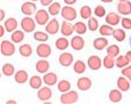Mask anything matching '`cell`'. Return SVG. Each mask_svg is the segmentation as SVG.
I'll return each mask as SVG.
<instances>
[{
    "mask_svg": "<svg viewBox=\"0 0 131 104\" xmlns=\"http://www.w3.org/2000/svg\"><path fill=\"white\" fill-rule=\"evenodd\" d=\"M0 52L4 56H12L16 52L15 43L10 40H3L0 44Z\"/></svg>",
    "mask_w": 131,
    "mask_h": 104,
    "instance_id": "obj_1",
    "label": "cell"
},
{
    "mask_svg": "<svg viewBox=\"0 0 131 104\" xmlns=\"http://www.w3.org/2000/svg\"><path fill=\"white\" fill-rule=\"evenodd\" d=\"M79 95L75 90H70L68 92L62 93L60 96V102L62 104H74L77 102Z\"/></svg>",
    "mask_w": 131,
    "mask_h": 104,
    "instance_id": "obj_2",
    "label": "cell"
},
{
    "mask_svg": "<svg viewBox=\"0 0 131 104\" xmlns=\"http://www.w3.org/2000/svg\"><path fill=\"white\" fill-rule=\"evenodd\" d=\"M20 26L25 33H31L36 30L37 22L35 18H32L30 16H26L20 22Z\"/></svg>",
    "mask_w": 131,
    "mask_h": 104,
    "instance_id": "obj_3",
    "label": "cell"
},
{
    "mask_svg": "<svg viewBox=\"0 0 131 104\" xmlns=\"http://www.w3.org/2000/svg\"><path fill=\"white\" fill-rule=\"evenodd\" d=\"M61 16L64 19L67 21H74L77 19V10L72 7V5H64L63 7H62L61 10Z\"/></svg>",
    "mask_w": 131,
    "mask_h": 104,
    "instance_id": "obj_4",
    "label": "cell"
},
{
    "mask_svg": "<svg viewBox=\"0 0 131 104\" xmlns=\"http://www.w3.org/2000/svg\"><path fill=\"white\" fill-rule=\"evenodd\" d=\"M50 13L46 10L41 9V10H37V12L35 13V20L37 22V24L40 26L46 25L50 21Z\"/></svg>",
    "mask_w": 131,
    "mask_h": 104,
    "instance_id": "obj_5",
    "label": "cell"
},
{
    "mask_svg": "<svg viewBox=\"0 0 131 104\" xmlns=\"http://www.w3.org/2000/svg\"><path fill=\"white\" fill-rule=\"evenodd\" d=\"M36 53L37 56H39L40 58H48L50 56L52 53L51 47L49 45L48 43H41L39 45H37L36 49Z\"/></svg>",
    "mask_w": 131,
    "mask_h": 104,
    "instance_id": "obj_6",
    "label": "cell"
},
{
    "mask_svg": "<svg viewBox=\"0 0 131 104\" xmlns=\"http://www.w3.org/2000/svg\"><path fill=\"white\" fill-rule=\"evenodd\" d=\"M87 65L88 67L93 71H96L100 70L103 66V61L100 58V56L96 55H92L88 58L87 60Z\"/></svg>",
    "mask_w": 131,
    "mask_h": 104,
    "instance_id": "obj_7",
    "label": "cell"
},
{
    "mask_svg": "<svg viewBox=\"0 0 131 104\" xmlns=\"http://www.w3.org/2000/svg\"><path fill=\"white\" fill-rule=\"evenodd\" d=\"M21 12L25 16H31L37 12V5L34 2L32 1H26L21 5Z\"/></svg>",
    "mask_w": 131,
    "mask_h": 104,
    "instance_id": "obj_8",
    "label": "cell"
},
{
    "mask_svg": "<svg viewBox=\"0 0 131 104\" xmlns=\"http://www.w3.org/2000/svg\"><path fill=\"white\" fill-rule=\"evenodd\" d=\"M70 46L75 51H80L85 46V40L81 35H75L70 40Z\"/></svg>",
    "mask_w": 131,
    "mask_h": 104,
    "instance_id": "obj_9",
    "label": "cell"
},
{
    "mask_svg": "<svg viewBox=\"0 0 131 104\" xmlns=\"http://www.w3.org/2000/svg\"><path fill=\"white\" fill-rule=\"evenodd\" d=\"M117 12L123 16H128L131 14V2L129 0L120 1L116 6Z\"/></svg>",
    "mask_w": 131,
    "mask_h": 104,
    "instance_id": "obj_10",
    "label": "cell"
},
{
    "mask_svg": "<svg viewBox=\"0 0 131 104\" xmlns=\"http://www.w3.org/2000/svg\"><path fill=\"white\" fill-rule=\"evenodd\" d=\"M52 97V90L50 88V86L47 87H41L39 89H37V98L41 101H50Z\"/></svg>",
    "mask_w": 131,
    "mask_h": 104,
    "instance_id": "obj_11",
    "label": "cell"
},
{
    "mask_svg": "<svg viewBox=\"0 0 131 104\" xmlns=\"http://www.w3.org/2000/svg\"><path fill=\"white\" fill-rule=\"evenodd\" d=\"M60 28H61V25L58 20L57 18H52L45 25V31L49 35H56L60 30Z\"/></svg>",
    "mask_w": 131,
    "mask_h": 104,
    "instance_id": "obj_12",
    "label": "cell"
},
{
    "mask_svg": "<svg viewBox=\"0 0 131 104\" xmlns=\"http://www.w3.org/2000/svg\"><path fill=\"white\" fill-rule=\"evenodd\" d=\"M58 62L63 67H70L74 62V56L70 52H63L58 57Z\"/></svg>",
    "mask_w": 131,
    "mask_h": 104,
    "instance_id": "obj_13",
    "label": "cell"
},
{
    "mask_svg": "<svg viewBox=\"0 0 131 104\" xmlns=\"http://www.w3.org/2000/svg\"><path fill=\"white\" fill-rule=\"evenodd\" d=\"M77 87L81 91H87L92 87V81L90 78L86 76H82L77 79Z\"/></svg>",
    "mask_w": 131,
    "mask_h": 104,
    "instance_id": "obj_14",
    "label": "cell"
},
{
    "mask_svg": "<svg viewBox=\"0 0 131 104\" xmlns=\"http://www.w3.org/2000/svg\"><path fill=\"white\" fill-rule=\"evenodd\" d=\"M60 31L63 37H70L75 32L74 24H72L70 21L63 20V22L61 24V28H60Z\"/></svg>",
    "mask_w": 131,
    "mask_h": 104,
    "instance_id": "obj_15",
    "label": "cell"
},
{
    "mask_svg": "<svg viewBox=\"0 0 131 104\" xmlns=\"http://www.w3.org/2000/svg\"><path fill=\"white\" fill-rule=\"evenodd\" d=\"M43 80L45 85L50 86V87H53L58 83V77L57 75L54 72H47L43 74Z\"/></svg>",
    "mask_w": 131,
    "mask_h": 104,
    "instance_id": "obj_16",
    "label": "cell"
},
{
    "mask_svg": "<svg viewBox=\"0 0 131 104\" xmlns=\"http://www.w3.org/2000/svg\"><path fill=\"white\" fill-rule=\"evenodd\" d=\"M121 15L118 12H110L105 16L106 24L111 26H116L121 23Z\"/></svg>",
    "mask_w": 131,
    "mask_h": 104,
    "instance_id": "obj_17",
    "label": "cell"
},
{
    "mask_svg": "<svg viewBox=\"0 0 131 104\" xmlns=\"http://www.w3.org/2000/svg\"><path fill=\"white\" fill-rule=\"evenodd\" d=\"M50 67V64L49 63V61L46 60L45 58H43L41 60L37 61L36 63V65H35V68H36V70L37 73L39 74H45L49 71Z\"/></svg>",
    "mask_w": 131,
    "mask_h": 104,
    "instance_id": "obj_18",
    "label": "cell"
},
{
    "mask_svg": "<svg viewBox=\"0 0 131 104\" xmlns=\"http://www.w3.org/2000/svg\"><path fill=\"white\" fill-rule=\"evenodd\" d=\"M130 83H131L129 82V80H128V78H127V77L124 76H119L116 81L117 88H119V89L123 92H127L128 90H129Z\"/></svg>",
    "mask_w": 131,
    "mask_h": 104,
    "instance_id": "obj_19",
    "label": "cell"
},
{
    "mask_svg": "<svg viewBox=\"0 0 131 104\" xmlns=\"http://www.w3.org/2000/svg\"><path fill=\"white\" fill-rule=\"evenodd\" d=\"M108 46V40L107 38H105V37H97L93 41V47L96 50H103L104 49H106Z\"/></svg>",
    "mask_w": 131,
    "mask_h": 104,
    "instance_id": "obj_20",
    "label": "cell"
},
{
    "mask_svg": "<svg viewBox=\"0 0 131 104\" xmlns=\"http://www.w3.org/2000/svg\"><path fill=\"white\" fill-rule=\"evenodd\" d=\"M108 99L112 103H119L123 100V91L119 88H113L108 93Z\"/></svg>",
    "mask_w": 131,
    "mask_h": 104,
    "instance_id": "obj_21",
    "label": "cell"
},
{
    "mask_svg": "<svg viewBox=\"0 0 131 104\" xmlns=\"http://www.w3.org/2000/svg\"><path fill=\"white\" fill-rule=\"evenodd\" d=\"M14 80L17 83L24 84L29 81V75L28 72L24 70H19L16 71L14 74Z\"/></svg>",
    "mask_w": 131,
    "mask_h": 104,
    "instance_id": "obj_22",
    "label": "cell"
},
{
    "mask_svg": "<svg viewBox=\"0 0 131 104\" xmlns=\"http://www.w3.org/2000/svg\"><path fill=\"white\" fill-rule=\"evenodd\" d=\"M4 26L5 28L6 31L9 33H12L17 30V26H18V23H17V19L15 17H9L8 19L4 21Z\"/></svg>",
    "mask_w": 131,
    "mask_h": 104,
    "instance_id": "obj_23",
    "label": "cell"
},
{
    "mask_svg": "<svg viewBox=\"0 0 131 104\" xmlns=\"http://www.w3.org/2000/svg\"><path fill=\"white\" fill-rule=\"evenodd\" d=\"M43 78L40 76H37V75L32 76L29 79V84H30V88H33V89H39L42 87V85H43Z\"/></svg>",
    "mask_w": 131,
    "mask_h": 104,
    "instance_id": "obj_24",
    "label": "cell"
},
{
    "mask_svg": "<svg viewBox=\"0 0 131 104\" xmlns=\"http://www.w3.org/2000/svg\"><path fill=\"white\" fill-rule=\"evenodd\" d=\"M70 45V41L68 40V38H66V37H62L57 38L56 42H55V46L58 50L63 51V50H67L69 46Z\"/></svg>",
    "mask_w": 131,
    "mask_h": 104,
    "instance_id": "obj_25",
    "label": "cell"
},
{
    "mask_svg": "<svg viewBox=\"0 0 131 104\" xmlns=\"http://www.w3.org/2000/svg\"><path fill=\"white\" fill-rule=\"evenodd\" d=\"M18 52L23 57H30L33 53V49L29 43H24L19 46Z\"/></svg>",
    "mask_w": 131,
    "mask_h": 104,
    "instance_id": "obj_26",
    "label": "cell"
},
{
    "mask_svg": "<svg viewBox=\"0 0 131 104\" xmlns=\"http://www.w3.org/2000/svg\"><path fill=\"white\" fill-rule=\"evenodd\" d=\"M130 62L129 59L128 58V56L126 55H121V56L115 57V67H117L118 68H123L126 66L129 65Z\"/></svg>",
    "mask_w": 131,
    "mask_h": 104,
    "instance_id": "obj_27",
    "label": "cell"
},
{
    "mask_svg": "<svg viewBox=\"0 0 131 104\" xmlns=\"http://www.w3.org/2000/svg\"><path fill=\"white\" fill-rule=\"evenodd\" d=\"M87 66L88 65H86V63L83 60H77L73 64V70L77 74L82 75L86 71Z\"/></svg>",
    "mask_w": 131,
    "mask_h": 104,
    "instance_id": "obj_28",
    "label": "cell"
},
{
    "mask_svg": "<svg viewBox=\"0 0 131 104\" xmlns=\"http://www.w3.org/2000/svg\"><path fill=\"white\" fill-rule=\"evenodd\" d=\"M98 32L100 33L102 37H110L112 36L113 32H114V28L113 26L110 25V24H106L101 25L98 29Z\"/></svg>",
    "mask_w": 131,
    "mask_h": 104,
    "instance_id": "obj_29",
    "label": "cell"
},
{
    "mask_svg": "<svg viewBox=\"0 0 131 104\" xmlns=\"http://www.w3.org/2000/svg\"><path fill=\"white\" fill-rule=\"evenodd\" d=\"M62 10V5L59 2H53V3L50 4V5L48 6V11L50 13V16H57L58 15L60 12H61Z\"/></svg>",
    "mask_w": 131,
    "mask_h": 104,
    "instance_id": "obj_30",
    "label": "cell"
},
{
    "mask_svg": "<svg viewBox=\"0 0 131 104\" xmlns=\"http://www.w3.org/2000/svg\"><path fill=\"white\" fill-rule=\"evenodd\" d=\"M2 73H3L4 76H14V74L16 73V70H15L14 65L12 63H4L3 66H2Z\"/></svg>",
    "mask_w": 131,
    "mask_h": 104,
    "instance_id": "obj_31",
    "label": "cell"
},
{
    "mask_svg": "<svg viewBox=\"0 0 131 104\" xmlns=\"http://www.w3.org/2000/svg\"><path fill=\"white\" fill-rule=\"evenodd\" d=\"M24 30H16L15 31L12 33L10 36V40H12L14 43H20L24 41Z\"/></svg>",
    "mask_w": 131,
    "mask_h": 104,
    "instance_id": "obj_32",
    "label": "cell"
},
{
    "mask_svg": "<svg viewBox=\"0 0 131 104\" xmlns=\"http://www.w3.org/2000/svg\"><path fill=\"white\" fill-rule=\"evenodd\" d=\"M103 66L106 70H112L115 66V57L107 55L103 59Z\"/></svg>",
    "mask_w": 131,
    "mask_h": 104,
    "instance_id": "obj_33",
    "label": "cell"
},
{
    "mask_svg": "<svg viewBox=\"0 0 131 104\" xmlns=\"http://www.w3.org/2000/svg\"><path fill=\"white\" fill-rule=\"evenodd\" d=\"M57 90L61 93H65L70 90L71 88V83L68 80H61L57 83Z\"/></svg>",
    "mask_w": 131,
    "mask_h": 104,
    "instance_id": "obj_34",
    "label": "cell"
},
{
    "mask_svg": "<svg viewBox=\"0 0 131 104\" xmlns=\"http://www.w3.org/2000/svg\"><path fill=\"white\" fill-rule=\"evenodd\" d=\"M80 17L84 20H88L92 17V9L89 5H83L80 9Z\"/></svg>",
    "mask_w": 131,
    "mask_h": 104,
    "instance_id": "obj_35",
    "label": "cell"
},
{
    "mask_svg": "<svg viewBox=\"0 0 131 104\" xmlns=\"http://www.w3.org/2000/svg\"><path fill=\"white\" fill-rule=\"evenodd\" d=\"M112 36L117 42H123L127 37V34H126V31L124 30V29L119 28L114 30Z\"/></svg>",
    "mask_w": 131,
    "mask_h": 104,
    "instance_id": "obj_36",
    "label": "cell"
},
{
    "mask_svg": "<svg viewBox=\"0 0 131 104\" xmlns=\"http://www.w3.org/2000/svg\"><path fill=\"white\" fill-rule=\"evenodd\" d=\"M74 29H75V32L78 35H84L88 30V26L87 24L83 22H77L75 24H74Z\"/></svg>",
    "mask_w": 131,
    "mask_h": 104,
    "instance_id": "obj_37",
    "label": "cell"
},
{
    "mask_svg": "<svg viewBox=\"0 0 131 104\" xmlns=\"http://www.w3.org/2000/svg\"><path fill=\"white\" fill-rule=\"evenodd\" d=\"M33 38L39 43H45L49 40V34L47 32L44 31H35L33 34Z\"/></svg>",
    "mask_w": 131,
    "mask_h": 104,
    "instance_id": "obj_38",
    "label": "cell"
},
{
    "mask_svg": "<svg viewBox=\"0 0 131 104\" xmlns=\"http://www.w3.org/2000/svg\"><path fill=\"white\" fill-rule=\"evenodd\" d=\"M87 26H88V30L92 32H95V31H96V30H98V29L100 27L98 20H97L95 17H93L88 19Z\"/></svg>",
    "mask_w": 131,
    "mask_h": 104,
    "instance_id": "obj_39",
    "label": "cell"
},
{
    "mask_svg": "<svg viewBox=\"0 0 131 104\" xmlns=\"http://www.w3.org/2000/svg\"><path fill=\"white\" fill-rule=\"evenodd\" d=\"M120 54V47L116 44H111L107 47V55L113 57H117Z\"/></svg>",
    "mask_w": 131,
    "mask_h": 104,
    "instance_id": "obj_40",
    "label": "cell"
},
{
    "mask_svg": "<svg viewBox=\"0 0 131 104\" xmlns=\"http://www.w3.org/2000/svg\"><path fill=\"white\" fill-rule=\"evenodd\" d=\"M94 14L96 17H105L106 14V9L103 5L102 4H98V5L95 6V8L94 9Z\"/></svg>",
    "mask_w": 131,
    "mask_h": 104,
    "instance_id": "obj_41",
    "label": "cell"
},
{
    "mask_svg": "<svg viewBox=\"0 0 131 104\" xmlns=\"http://www.w3.org/2000/svg\"><path fill=\"white\" fill-rule=\"evenodd\" d=\"M121 25L124 30H131V18L130 17H123L121 19Z\"/></svg>",
    "mask_w": 131,
    "mask_h": 104,
    "instance_id": "obj_42",
    "label": "cell"
},
{
    "mask_svg": "<svg viewBox=\"0 0 131 104\" xmlns=\"http://www.w3.org/2000/svg\"><path fill=\"white\" fill-rule=\"evenodd\" d=\"M122 75L124 76H126L127 78L131 76V65H128L126 66L125 68H122Z\"/></svg>",
    "mask_w": 131,
    "mask_h": 104,
    "instance_id": "obj_43",
    "label": "cell"
},
{
    "mask_svg": "<svg viewBox=\"0 0 131 104\" xmlns=\"http://www.w3.org/2000/svg\"><path fill=\"white\" fill-rule=\"evenodd\" d=\"M53 2H54V0H40V4L43 6H49V5H50Z\"/></svg>",
    "mask_w": 131,
    "mask_h": 104,
    "instance_id": "obj_44",
    "label": "cell"
},
{
    "mask_svg": "<svg viewBox=\"0 0 131 104\" xmlns=\"http://www.w3.org/2000/svg\"><path fill=\"white\" fill-rule=\"evenodd\" d=\"M64 4H67V5H73L77 2V0H63Z\"/></svg>",
    "mask_w": 131,
    "mask_h": 104,
    "instance_id": "obj_45",
    "label": "cell"
},
{
    "mask_svg": "<svg viewBox=\"0 0 131 104\" xmlns=\"http://www.w3.org/2000/svg\"><path fill=\"white\" fill-rule=\"evenodd\" d=\"M6 31V30H5V28H4V25H0V37H3L4 36V33H5Z\"/></svg>",
    "mask_w": 131,
    "mask_h": 104,
    "instance_id": "obj_46",
    "label": "cell"
},
{
    "mask_svg": "<svg viewBox=\"0 0 131 104\" xmlns=\"http://www.w3.org/2000/svg\"><path fill=\"white\" fill-rule=\"evenodd\" d=\"M4 17H5V12H4V10L3 9H1L0 10V21H3L4 19Z\"/></svg>",
    "mask_w": 131,
    "mask_h": 104,
    "instance_id": "obj_47",
    "label": "cell"
},
{
    "mask_svg": "<svg viewBox=\"0 0 131 104\" xmlns=\"http://www.w3.org/2000/svg\"><path fill=\"white\" fill-rule=\"evenodd\" d=\"M125 55L128 56V58L129 59V62L131 63V50H128V51H127V52H126V54H125Z\"/></svg>",
    "mask_w": 131,
    "mask_h": 104,
    "instance_id": "obj_48",
    "label": "cell"
},
{
    "mask_svg": "<svg viewBox=\"0 0 131 104\" xmlns=\"http://www.w3.org/2000/svg\"><path fill=\"white\" fill-rule=\"evenodd\" d=\"M100 1H101L102 3H104V4H110V3H112L114 0H100Z\"/></svg>",
    "mask_w": 131,
    "mask_h": 104,
    "instance_id": "obj_49",
    "label": "cell"
},
{
    "mask_svg": "<svg viewBox=\"0 0 131 104\" xmlns=\"http://www.w3.org/2000/svg\"><path fill=\"white\" fill-rule=\"evenodd\" d=\"M6 103L7 104H10V103H14V104H16L17 103V101H14V100H9L6 101Z\"/></svg>",
    "mask_w": 131,
    "mask_h": 104,
    "instance_id": "obj_50",
    "label": "cell"
},
{
    "mask_svg": "<svg viewBox=\"0 0 131 104\" xmlns=\"http://www.w3.org/2000/svg\"><path fill=\"white\" fill-rule=\"evenodd\" d=\"M129 45H130V47H131V36L129 37Z\"/></svg>",
    "mask_w": 131,
    "mask_h": 104,
    "instance_id": "obj_51",
    "label": "cell"
},
{
    "mask_svg": "<svg viewBox=\"0 0 131 104\" xmlns=\"http://www.w3.org/2000/svg\"><path fill=\"white\" fill-rule=\"evenodd\" d=\"M30 1H32V2H37V1H40V0H30Z\"/></svg>",
    "mask_w": 131,
    "mask_h": 104,
    "instance_id": "obj_52",
    "label": "cell"
},
{
    "mask_svg": "<svg viewBox=\"0 0 131 104\" xmlns=\"http://www.w3.org/2000/svg\"><path fill=\"white\" fill-rule=\"evenodd\" d=\"M128 80H129V82L131 83V76H130V77H128Z\"/></svg>",
    "mask_w": 131,
    "mask_h": 104,
    "instance_id": "obj_53",
    "label": "cell"
},
{
    "mask_svg": "<svg viewBox=\"0 0 131 104\" xmlns=\"http://www.w3.org/2000/svg\"><path fill=\"white\" fill-rule=\"evenodd\" d=\"M117 1H119V2H120V1H124V0H117Z\"/></svg>",
    "mask_w": 131,
    "mask_h": 104,
    "instance_id": "obj_54",
    "label": "cell"
}]
</instances>
